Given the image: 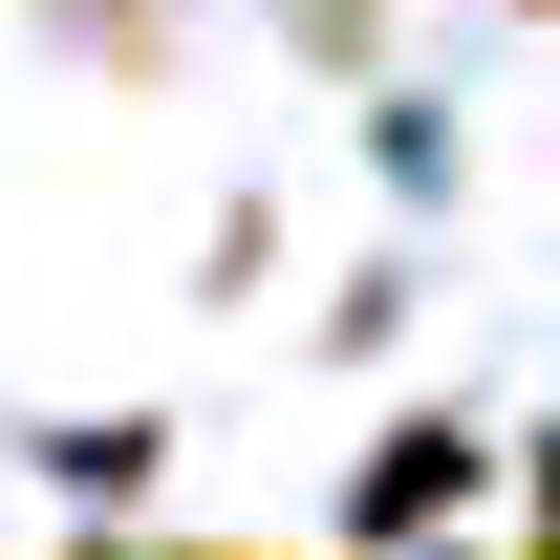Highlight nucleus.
<instances>
[{
  "label": "nucleus",
  "instance_id": "1",
  "mask_svg": "<svg viewBox=\"0 0 560 560\" xmlns=\"http://www.w3.org/2000/svg\"><path fill=\"white\" fill-rule=\"evenodd\" d=\"M431 495H475V431H388L366 453V539H431Z\"/></svg>",
  "mask_w": 560,
  "mask_h": 560
},
{
  "label": "nucleus",
  "instance_id": "2",
  "mask_svg": "<svg viewBox=\"0 0 560 560\" xmlns=\"http://www.w3.org/2000/svg\"><path fill=\"white\" fill-rule=\"evenodd\" d=\"M173 560H280V539H173Z\"/></svg>",
  "mask_w": 560,
  "mask_h": 560
}]
</instances>
